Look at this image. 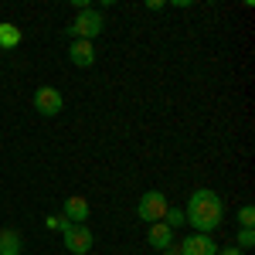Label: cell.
<instances>
[{
	"label": "cell",
	"mask_w": 255,
	"mask_h": 255,
	"mask_svg": "<svg viewBox=\"0 0 255 255\" xmlns=\"http://www.w3.org/2000/svg\"><path fill=\"white\" fill-rule=\"evenodd\" d=\"M163 225H167L170 232H177V228L184 225V211H180V208H167V215H163Z\"/></svg>",
	"instance_id": "12"
},
{
	"label": "cell",
	"mask_w": 255,
	"mask_h": 255,
	"mask_svg": "<svg viewBox=\"0 0 255 255\" xmlns=\"http://www.w3.org/2000/svg\"><path fill=\"white\" fill-rule=\"evenodd\" d=\"M68 61H72L75 68H92V65H96V48H92V41H72Z\"/></svg>",
	"instance_id": "8"
},
{
	"label": "cell",
	"mask_w": 255,
	"mask_h": 255,
	"mask_svg": "<svg viewBox=\"0 0 255 255\" xmlns=\"http://www.w3.org/2000/svg\"><path fill=\"white\" fill-rule=\"evenodd\" d=\"M17 44H20V27L10 24V20H3V24H0V48L10 51V48H17Z\"/></svg>",
	"instance_id": "11"
},
{
	"label": "cell",
	"mask_w": 255,
	"mask_h": 255,
	"mask_svg": "<svg viewBox=\"0 0 255 255\" xmlns=\"http://www.w3.org/2000/svg\"><path fill=\"white\" fill-rule=\"evenodd\" d=\"M180 255H218V245L211 235H201V232H194L191 238H184L180 245Z\"/></svg>",
	"instance_id": "6"
},
{
	"label": "cell",
	"mask_w": 255,
	"mask_h": 255,
	"mask_svg": "<svg viewBox=\"0 0 255 255\" xmlns=\"http://www.w3.org/2000/svg\"><path fill=\"white\" fill-rule=\"evenodd\" d=\"M102 27H106V17H102L99 10H92V7H85V10H79V17L72 20L68 34L75 41H92V38L102 34Z\"/></svg>",
	"instance_id": "2"
},
{
	"label": "cell",
	"mask_w": 255,
	"mask_h": 255,
	"mask_svg": "<svg viewBox=\"0 0 255 255\" xmlns=\"http://www.w3.org/2000/svg\"><path fill=\"white\" fill-rule=\"evenodd\" d=\"M34 109H38L41 116H58L61 109H65V96H61L58 89H51V85H41L38 92H34Z\"/></svg>",
	"instance_id": "5"
},
{
	"label": "cell",
	"mask_w": 255,
	"mask_h": 255,
	"mask_svg": "<svg viewBox=\"0 0 255 255\" xmlns=\"http://www.w3.org/2000/svg\"><path fill=\"white\" fill-rule=\"evenodd\" d=\"M146 242H150L157 252H163V249H170V245H174V232H170L163 221H157V225H150V228H146Z\"/></svg>",
	"instance_id": "9"
},
{
	"label": "cell",
	"mask_w": 255,
	"mask_h": 255,
	"mask_svg": "<svg viewBox=\"0 0 255 255\" xmlns=\"http://www.w3.org/2000/svg\"><path fill=\"white\" fill-rule=\"evenodd\" d=\"M163 255H180V249H177V245H170V249H163Z\"/></svg>",
	"instance_id": "17"
},
{
	"label": "cell",
	"mask_w": 255,
	"mask_h": 255,
	"mask_svg": "<svg viewBox=\"0 0 255 255\" xmlns=\"http://www.w3.org/2000/svg\"><path fill=\"white\" fill-rule=\"evenodd\" d=\"M92 215V208H89V201L79 194L65 197V208H61V218L65 221H72V225H85V218Z\"/></svg>",
	"instance_id": "7"
},
{
	"label": "cell",
	"mask_w": 255,
	"mask_h": 255,
	"mask_svg": "<svg viewBox=\"0 0 255 255\" xmlns=\"http://www.w3.org/2000/svg\"><path fill=\"white\" fill-rule=\"evenodd\" d=\"M61 242H65V249L72 255H89L96 235H92L89 225H72V221H65V225H61Z\"/></svg>",
	"instance_id": "3"
},
{
	"label": "cell",
	"mask_w": 255,
	"mask_h": 255,
	"mask_svg": "<svg viewBox=\"0 0 255 255\" xmlns=\"http://www.w3.org/2000/svg\"><path fill=\"white\" fill-rule=\"evenodd\" d=\"M238 225H242V228H255V208L252 204H245V208L238 211Z\"/></svg>",
	"instance_id": "14"
},
{
	"label": "cell",
	"mask_w": 255,
	"mask_h": 255,
	"mask_svg": "<svg viewBox=\"0 0 255 255\" xmlns=\"http://www.w3.org/2000/svg\"><path fill=\"white\" fill-rule=\"evenodd\" d=\"M61 225H65V218H61V215H51V218H48V228H55V232H61Z\"/></svg>",
	"instance_id": "15"
},
{
	"label": "cell",
	"mask_w": 255,
	"mask_h": 255,
	"mask_svg": "<svg viewBox=\"0 0 255 255\" xmlns=\"http://www.w3.org/2000/svg\"><path fill=\"white\" fill-rule=\"evenodd\" d=\"M184 221L194 225L201 235H211L225 221V201L215 191H194L191 201H187V208H184Z\"/></svg>",
	"instance_id": "1"
},
{
	"label": "cell",
	"mask_w": 255,
	"mask_h": 255,
	"mask_svg": "<svg viewBox=\"0 0 255 255\" xmlns=\"http://www.w3.org/2000/svg\"><path fill=\"white\" fill-rule=\"evenodd\" d=\"M252 245H255V228H242L238 238H235V249H238V252H245V249H252Z\"/></svg>",
	"instance_id": "13"
},
{
	"label": "cell",
	"mask_w": 255,
	"mask_h": 255,
	"mask_svg": "<svg viewBox=\"0 0 255 255\" xmlns=\"http://www.w3.org/2000/svg\"><path fill=\"white\" fill-rule=\"evenodd\" d=\"M0 255H20V232L17 228H3L0 232Z\"/></svg>",
	"instance_id": "10"
},
{
	"label": "cell",
	"mask_w": 255,
	"mask_h": 255,
	"mask_svg": "<svg viewBox=\"0 0 255 255\" xmlns=\"http://www.w3.org/2000/svg\"><path fill=\"white\" fill-rule=\"evenodd\" d=\"M218 255H242V252H238L235 245H225V249H218Z\"/></svg>",
	"instance_id": "16"
},
{
	"label": "cell",
	"mask_w": 255,
	"mask_h": 255,
	"mask_svg": "<svg viewBox=\"0 0 255 255\" xmlns=\"http://www.w3.org/2000/svg\"><path fill=\"white\" fill-rule=\"evenodd\" d=\"M167 194L163 191H146V194L136 201V215L146 221V225H157V221H163V215H167Z\"/></svg>",
	"instance_id": "4"
}]
</instances>
